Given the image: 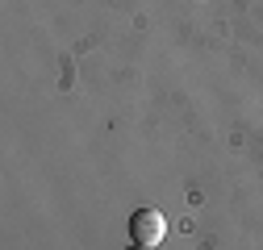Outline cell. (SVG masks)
I'll list each match as a JSON object with an SVG mask.
<instances>
[{
  "instance_id": "6da1fadb",
  "label": "cell",
  "mask_w": 263,
  "mask_h": 250,
  "mask_svg": "<svg viewBox=\"0 0 263 250\" xmlns=\"http://www.w3.org/2000/svg\"><path fill=\"white\" fill-rule=\"evenodd\" d=\"M163 234H167V217H163L159 209H138L129 213V238H134V246H159Z\"/></svg>"
},
{
  "instance_id": "7a4b0ae2",
  "label": "cell",
  "mask_w": 263,
  "mask_h": 250,
  "mask_svg": "<svg viewBox=\"0 0 263 250\" xmlns=\"http://www.w3.org/2000/svg\"><path fill=\"white\" fill-rule=\"evenodd\" d=\"M134 250H146V246H134Z\"/></svg>"
}]
</instances>
